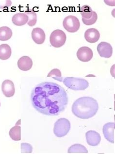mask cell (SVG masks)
I'll return each mask as SVG.
<instances>
[{
    "label": "cell",
    "mask_w": 115,
    "mask_h": 154,
    "mask_svg": "<svg viewBox=\"0 0 115 154\" xmlns=\"http://www.w3.org/2000/svg\"><path fill=\"white\" fill-rule=\"evenodd\" d=\"M62 82L67 87L72 90H85L89 86V83L87 80L80 78L65 77Z\"/></svg>",
    "instance_id": "3"
},
{
    "label": "cell",
    "mask_w": 115,
    "mask_h": 154,
    "mask_svg": "<svg viewBox=\"0 0 115 154\" xmlns=\"http://www.w3.org/2000/svg\"><path fill=\"white\" fill-rule=\"evenodd\" d=\"M70 129V123L66 118L59 119L55 123L53 133L57 137H62L66 136Z\"/></svg>",
    "instance_id": "4"
},
{
    "label": "cell",
    "mask_w": 115,
    "mask_h": 154,
    "mask_svg": "<svg viewBox=\"0 0 115 154\" xmlns=\"http://www.w3.org/2000/svg\"><path fill=\"white\" fill-rule=\"evenodd\" d=\"M11 4L10 1H0V9L7 8Z\"/></svg>",
    "instance_id": "25"
},
{
    "label": "cell",
    "mask_w": 115,
    "mask_h": 154,
    "mask_svg": "<svg viewBox=\"0 0 115 154\" xmlns=\"http://www.w3.org/2000/svg\"><path fill=\"white\" fill-rule=\"evenodd\" d=\"M100 32L97 29L91 28L88 29L85 33V38L87 42L90 43H95L99 40Z\"/></svg>",
    "instance_id": "12"
},
{
    "label": "cell",
    "mask_w": 115,
    "mask_h": 154,
    "mask_svg": "<svg viewBox=\"0 0 115 154\" xmlns=\"http://www.w3.org/2000/svg\"><path fill=\"white\" fill-rule=\"evenodd\" d=\"M25 13L28 16L29 20L27 24L30 26H35L37 22V15L32 9H27Z\"/></svg>",
    "instance_id": "21"
},
{
    "label": "cell",
    "mask_w": 115,
    "mask_h": 154,
    "mask_svg": "<svg viewBox=\"0 0 115 154\" xmlns=\"http://www.w3.org/2000/svg\"><path fill=\"white\" fill-rule=\"evenodd\" d=\"M93 11H92L91 7L88 5H83L80 11L82 18L85 19L91 18L93 15Z\"/></svg>",
    "instance_id": "20"
},
{
    "label": "cell",
    "mask_w": 115,
    "mask_h": 154,
    "mask_svg": "<svg viewBox=\"0 0 115 154\" xmlns=\"http://www.w3.org/2000/svg\"><path fill=\"white\" fill-rule=\"evenodd\" d=\"M67 39L65 33L60 29H56L52 32L50 37V42L54 48H60L65 44Z\"/></svg>",
    "instance_id": "5"
},
{
    "label": "cell",
    "mask_w": 115,
    "mask_h": 154,
    "mask_svg": "<svg viewBox=\"0 0 115 154\" xmlns=\"http://www.w3.org/2000/svg\"><path fill=\"white\" fill-rule=\"evenodd\" d=\"M21 119L18 120L15 126L11 129L9 131V136L12 140L15 141H19L21 140Z\"/></svg>",
    "instance_id": "16"
},
{
    "label": "cell",
    "mask_w": 115,
    "mask_h": 154,
    "mask_svg": "<svg viewBox=\"0 0 115 154\" xmlns=\"http://www.w3.org/2000/svg\"><path fill=\"white\" fill-rule=\"evenodd\" d=\"M32 146L30 144L22 143L21 144V153H31L32 152Z\"/></svg>",
    "instance_id": "24"
},
{
    "label": "cell",
    "mask_w": 115,
    "mask_h": 154,
    "mask_svg": "<svg viewBox=\"0 0 115 154\" xmlns=\"http://www.w3.org/2000/svg\"><path fill=\"white\" fill-rule=\"evenodd\" d=\"M1 90L5 97H12L15 93L14 84L10 80H5L2 83Z\"/></svg>",
    "instance_id": "11"
},
{
    "label": "cell",
    "mask_w": 115,
    "mask_h": 154,
    "mask_svg": "<svg viewBox=\"0 0 115 154\" xmlns=\"http://www.w3.org/2000/svg\"><path fill=\"white\" fill-rule=\"evenodd\" d=\"M18 66L22 71H29L32 67V60L28 56H22L18 61Z\"/></svg>",
    "instance_id": "14"
},
{
    "label": "cell",
    "mask_w": 115,
    "mask_h": 154,
    "mask_svg": "<svg viewBox=\"0 0 115 154\" xmlns=\"http://www.w3.org/2000/svg\"><path fill=\"white\" fill-rule=\"evenodd\" d=\"M28 16L25 13H18L12 17V21L13 24L17 26H22L28 22Z\"/></svg>",
    "instance_id": "15"
},
{
    "label": "cell",
    "mask_w": 115,
    "mask_h": 154,
    "mask_svg": "<svg viewBox=\"0 0 115 154\" xmlns=\"http://www.w3.org/2000/svg\"><path fill=\"white\" fill-rule=\"evenodd\" d=\"M31 102L36 110L43 115L56 116L65 111L69 102L67 91L58 84L44 82L34 88Z\"/></svg>",
    "instance_id": "1"
},
{
    "label": "cell",
    "mask_w": 115,
    "mask_h": 154,
    "mask_svg": "<svg viewBox=\"0 0 115 154\" xmlns=\"http://www.w3.org/2000/svg\"><path fill=\"white\" fill-rule=\"evenodd\" d=\"M97 19H98V15H97V13L95 11H93V15L91 18L88 19L82 18V21L85 25L90 26V25L94 24L96 22Z\"/></svg>",
    "instance_id": "23"
},
{
    "label": "cell",
    "mask_w": 115,
    "mask_h": 154,
    "mask_svg": "<svg viewBox=\"0 0 115 154\" xmlns=\"http://www.w3.org/2000/svg\"><path fill=\"white\" fill-rule=\"evenodd\" d=\"M115 126V123L109 122L104 125L102 128V132L105 138L112 143H114Z\"/></svg>",
    "instance_id": "9"
},
{
    "label": "cell",
    "mask_w": 115,
    "mask_h": 154,
    "mask_svg": "<svg viewBox=\"0 0 115 154\" xmlns=\"http://www.w3.org/2000/svg\"><path fill=\"white\" fill-rule=\"evenodd\" d=\"M10 47L7 44L0 45V59L5 60L9 59L11 55Z\"/></svg>",
    "instance_id": "17"
},
{
    "label": "cell",
    "mask_w": 115,
    "mask_h": 154,
    "mask_svg": "<svg viewBox=\"0 0 115 154\" xmlns=\"http://www.w3.org/2000/svg\"><path fill=\"white\" fill-rule=\"evenodd\" d=\"M99 105L97 101L91 97H82L78 98L72 106V112L79 119H86L97 114Z\"/></svg>",
    "instance_id": "2"
},
{
    "label": "cell",
    "mask_w": 115,
    "mask_h": 154,
    "mask_svg": "<svg viewBox=\"0 0 115 154\" xmlns=\"http://www.w3.org/2000/svg\"><path fill=\"white\" fill-rule=\"evenodd\" d=\"M68 153H88V150L84 145L80 144H75L71 145L68 149Z\"/></svg>",
    "instance_id": "19"
},
{
    "label": "cell",
    "mask_w": 115,
    "mask_h": 154,
    "mask_svg": "<svg viewBox=\"0 0 115 154\" xmlns=\"http://www.w3.org/2000/svg\"><path fill=\"white\" fill-rule=\"evenodd\" d=\"M0 106H1V103H0Z\"/></svg>",
    "instance_id": "26"
},
{
    "label": "cell",
    "mask_w": 115,
    "mask_h": 154,
    "mask_svg": "<svg viewBox=\"0 0 115 154\" xmlns=\"http://www.w3.org/2000/svg\"><path fill=\"white\" fill-rule=\"evenodd\" d=\"M12 32L8 26H2L0 28V40L7 41L11 38Z\"/></svg>",
    "instance_id": "18"
},
{
    "label": "cell",
    "mask_w": 115,
    "mask_h": 154,
    "mask_svg": "<svg viewBox=\"0 0 115 154\" xmlns=\"http://www.w3.org/2000/svg\"><path fill=\"white\" fill-rule=\"evenodd\" d=\"M47 76L52 77L53 79L59 82H62L64 79V77H62L61 72L57 69H54L50 71Z\"/></svg>",
    "instance_id": "22"
},
{
    "label": "cell",
    "mask_w": 115,
    "mask_h": 154,
    "mask_svg": "<svg viewBox=\"0 0 115 154\" xmlns=\"http://www.w3.org/2000/svg\"><path fill=\"white\" fill-rule=\"evenodd\" d=\"M64 28L67 32L73 33L77 32L80 26L79 19L75 16L70 15L65 18L63 23Z\"/></svg>",
    "instance_id": "6"
},
{
    "label": "cell",
    "mask_w": 115,
    "mask_h": 154,
    "mask_svg": "<svg viewBox=\"0 0 115 154\" xmlns=\"http://www.w3.org/2000/svg\"><path fill=\"white\" fill-rule=\"evenodd\" d=\"M32 38L37 44H42L45 40V33L42 29L39 28H35L32 32Z\"/></svg>",
    "instance_id": "13"
},
{
    "label": "cell",
    "mask_w": 115,
    "mask_h": 154,
    "mask_svg": "<svg viewBox=\"0 0 115 154\" xmlns=\"http://www.w3.org/2000/svg\"><path fill=\"white\" fill-rule=\"evenodd\" d=\"M93 56L92 50L88 47L80 48L77 52V56L78 59L84 62L89 61L92 59Z\"/></svg>",
    "instance_id": "8"
},
{
    "label": "cell",
    "mask_w": 115,
    "mask_h": 154,
    "mask_svg": "<svg viewBox=\"0 0 115 154\" xmlns=\"http://www.w3.org/2000/svg\"><path fill=\"white\" fill-rule=\"evenodd\" d=\"M87 142L88 145L96 146L100 144L101 140L100 134L95 131H88L85 134Z\"/></svg>",
    "instance_id": "10"
},
{
    "label": "cell",
    "mask_w": 115,
    "mask_h": 154,
    "mask_svg": "<svg viewBox=\"0 0 115 154\" xmlns=\"http://www.w3.org/2000/svg\"><path fill=\"white\" fill-rule=\"evenodd\" d=\"M97 51L102 57L109 58L112 55L113 48L110 44L102 42L97 46Z\"/></svg>",
    "instance_id": "7"
}]
</instances>
